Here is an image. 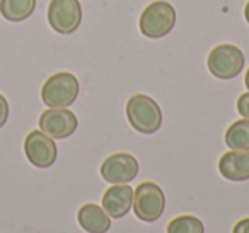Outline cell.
<instances>
[{
	"label": "cell",
	"mask_w": 249,
	"mask_h": 233,
	"mask_svg": "<svg viewBox=\"0 0 249 233\" xmlns=\"http://www.w3.org/2000/svg\"><path fill=\"white\" fill-rule=\"evenodd\" d=\"M124 113L130 126L142 134H154L162 126L160 106L156 102V99L145 94H135L130 97Z\"/></svg>",
	"instance_id": "obj_1"
},
{
	"label": "cell",
	"mask_w": 249,
	"mask_h": 233,
	"mask_svg": "<svg viewBox=\"0 0 249 233\" xmlns=\"http://www.w3.org/2000/svg\"><path fill=\"white\" fill-rule=\"evenodd\" d=\"M176 26V11L169 2L156 0L142 11L139 19V29L145 38H166Z\"/></svg>",
	"instance_id": "obj_2"
},
{
	"label": "cell",
	"mask_w": 249,
	"mask_h": 233,
	"mask_svg": "<svg viewBox=\"0 0 249 233\" xmlns=\"http://www.w3.org/2000/svg\"><path fill=\"white\" fill-rule=\"evenodd\" d=\"M135 216L143 223H154L166 211V194L156 182H142L133 191V206Z\"/></svg>",
	"instance_id": "obj_3"
},
{
	"label": "cell",
	"mask_w": 249,
	"mask_h": 233,
	"mask_svg": "<svg viewBox=\"0 0 249 233\" xmlns=\"http://www.w3.org/2000/svg\"><path fill=\"white\" fill-rule=\"evenodd\" d=\"M79 92L77 77L70 72H58L43 83L41 100L48 107H69L77 100Z\"/></svg>",
	"instance_id": "obj_4"
},
{
	"label": "cell",
	"mask_w": 249,
	"mask_h": 233,
	"mask_svg": "<svg viewBox=\"0 0 249 233\" xmlns=\"http://www.w3.org/2000/svg\"><path fill=\"white\" fill-rule=\"evenodd\" d=\"M244 53L234 45H218L207 56L208 72L218 80L235 79L244 70Z\"/></svg>",
	"instance_id": "obj_5"
},
{
	"label": "cell",
	"mask_w": 249,
	"mask_h": 233,
	"mask_svg": "<svg viewBox=\"0 0 249 233\" xmlns=\"http://www.w3.org/2000/svg\"><path fill=\"white\" fill-rule=\"evenodd\" d=\"M82 17L79 0H52L48 5V24L58 34H73L82 24Z\"/></svg>",
	"instance_id": "obj_6"
},
{
	"label": "cell",
	"mask_w": 249,
	"mask_h": 233,
	"mask_svg": "<svg viewBox=\"0 0 249 233\" xmlns=\"http://www.w3.org/2000/svg\"><path fill=\"white\" fill-rule=\"evenodd\" d=\"M79 128V119L69 107H50L39 116V130L53 140L70 138Z\"/></svg>",
	"instance_id": "obj_7"
},
{
	"label": "cell",
	"mask_w": 249,
	"mask_h": 233,
	"mask_svg": "<svg viewBox=\"0 0 249 233\" xmlns=\"http://www.w3.org/2000/svg\"><path fill=\"white\" fill-rule=\"evenodd\" d=\"M24 153L29 164L36 168H50L56 162L58 148L53 138L45 134L41 130H35L26 136Z\"/></svg>",
	"instance_id": "obj_8"
},
{
	"label": "cell",
	"mask_w": 249,
	"mask_h": 233,
	"mask_svg": "<svg viewBox=\"0 0 249 233\" xmlns=\"http://www.w3.org/2000/svg\"><path fill=\"white\" fill-rule=\"evenodd\" d=\"M140 170V164L132 153L109 155L101 164V177L107 184H130L135 181Z\"/></svg>",
	"instance_id": "obj_9"
},
{
	"label": "cell",
	"mask_w": 249,
	"mask_h": 233,
	"mask_svg": "<svg viewBox=\"0 0 249 233\" xmlns=\"http://www.w3.org/2000/svg\"><path fill=\"white\" fill-rule=\"evenodd\" d=\"M103 209L111 216V219L124 218L132 211L133 189L130 184H113L101 199Z\"/></svg>",
	"instance_id": "obj_10"
},
{
	"label": "cell",
	"mask_w": 249,
	"mask_h": 233,
	"mask_svg": "<svg viewBox=\"0 0 249 233\" xmlns=\"http://www.w3.org/2000/svg\"><path fill=\"white\" fill-rule=\"evenodd\" d=\"M218 172L231 182L249 181V151L231 150L218 160Z\"/></svg>",
	"instance_id": "obj_11"
},
{
	"label": "cell",
	"mask_w": 249,
	"mask_h": 233,
	"mask_svg": "<svg viewBox=\"0 0 249 233\" xmlns=\"http://www.w3.org/2000/svg\"><path fill=\"white\" fill-rule=\"evenodd\" d=\"M77 221L80 228L87 233H107L111 230V216L103 209V206L87 202L77 211Z\"/></svg>",
	"instance_id": "obj_12"
},
{
	"label": "cell",
	"mask_w": 249,
	"mask_h": 233,
	"mask_svg": "<svg viewBox=\"0 0 249 233\" xmlns=\"http://www.w3.org/2000/svg\"><path fill=\"white\" fill-rule=\"evenodd\" d=\"M36 0H0V16L9 22H22L33 16Z\"/></svg>",
	"instance_id": "obj_13"
},
{
	"label": "cell",
	"mask_w": 249,
	"mask_h": 233,
	"mask_svg": "<svg viewBox=\"0 0 249 233\" xmlns=\"http://www.w3.org/2000/svg\"><path fill=\"white\" fill-rule=\"evenodd\" d=\"M224 141L231 150L249 151V119H239L227 128Z\"/></svg>",
	"instance_id": "obj_14"
},
{
	"label": "cell",
	"mask_w": 249,
	"mask_h": 233,
	"mask_svg": "<svg viewBox=\"0 0 249 233\" xmlns=\"http://www.w3.org/2000/svg\"><path fill=\"white\" fill-rule=\"evenodd\" d=\"M167 233H205V225L200 218L193 215H181L171 219Z\"/></svg>",
	"instance_id": "obj_15"
},
{
	"label": "cell",
	"mask_w": 249,
	"mask_h": 233,
	"mask_svg": "<svg viewBox=\"0 0 249 233\" xmlns=\"http://www.w3.org/2000/svg\"><path fill=\"white\" fill-rule=\"evenodd\" d=\"M235 107H237V113L241 114L244 119H249V92H244L242 96H239Z\"/></svg>",
	"instance_id": "obj_16"
},
{
	"label": "cell",
	"mask_w": 249,
	"mask_h": 233,
	"mask_svg": "<svg viewBox=\"0 0 249 233\" xmlns=\"http://www.w3.org/2000/svg\"><path fill=\"white\" fill-rule=\"evenodd\" d=\"M9 119V102L2 94H0V128H4Z\"/></svg>",
	"instance_id": "obj_17"
},
{
	"label": "cell",
	"mask_w": 249,
	"mask_h": 233,
	"mask_svg": "<svg viewBox=\"0 0 249 233\" xmlns=\"http://www.w3.org/2000/svg\"><path fill=\"white\" fill-rule=\"evenodd\" d=\"M232 233H249V218L239 219L232 228Z\"/></svg>",
	"instance_id": "obj_18"
},
{
	"label": "cell",
	"mask_w": 249,
	"mask_h": 233,
	"mask_svg": "<svg viewBox=\"0 0 249 233\" xmlns=\"http://www.w3.org/2000/svg\"><path fill=\"white\" fill-rule=\"evenodd\" d=\"M244 19H246V22L249 24V0H248V4H246V7H244Z\"/></svg>",
	"instance_id": "obj_19"
},
{
	"label": "cell",
	"mask_w": 249,
	"mask_h": 233,
	"mask_svg": "<svg viewBox=\"0 0 249 233\" xmlns=\"http://www.w3.org/2000/svg\"><path fill=\"white\" fill-rule=\"evenodd\" d=\"M244 83H246V89L249 90V68H248V72H246V77H244Z\"/></svg>",
	"instance_id": "obj_20"
}]
</instances>
